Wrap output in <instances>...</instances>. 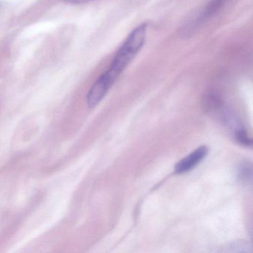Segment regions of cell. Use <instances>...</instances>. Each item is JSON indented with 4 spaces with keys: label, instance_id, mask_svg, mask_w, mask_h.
<instances>
[{
    "label": "cell",
    "instance_id": "1",
    "mask_svg": "<svg viewBox=\"0 0 253 253\" xmlns=\"http://www.w3.org/2000/svg\"><path fill=\"white\" fill-rule=\"evenodd\" d=\"M147 28V23H142L127 37L115 54L109 69L97 78L90 88V94L94 98H104L121 74L135 58L144 45Z\"/></svg>",
    "mask_w": 253,
    "mask_h": 253
},
{
    "label": "cell",
    "instance_id": "2",
    "mask_svg": "<svg viewBox=\"0 0 253 253\" xmlns=\"http://www.w3.org/2000/svg\"><path fill=\"white\" fill-rule=\"evenodd\" d=\"M207 154H208V149L206 146L198 148L176 164L174 167V171L176 174H183L191 171L204 159Z\"/></svg>",
    "mask_w": 253,
    "mask_h": 253
},
{
    "label": "cell",
    "instance_id": "3",
    "mask_svg": "<svg viewBox=\"0 0 253 253\" xmlns=\"http://www.w3.org/2000/svg\"><path fill=\"white\" fill-rule=\"evenodd\" d=\"M226 1L227 0H211L209 5L204 8V11L195 18L193 22H192L188 26L187 29L185 31L186 33L188 34L189 32H193L195 29L199 27V26H201V24H202L204 22L212 17L217 11H218L222 8Z\"/></svg>",
    "mask_w": 253,
    "mask_h": 253
},
{
    "label": "cell",
    "instance_id": "4",
    "mask_svg": "<svg viewBox=\"0 0 253 253\" xmlns=\"http://www.w3.org/2000/svg\"><path fill=\"white\" fill-rule=\"evenodd\" d=\"M252 177V166L248 163H242L238 169V177L243 181H247Z\"/></svg>",
    "mask_w": 253,
    "mask_h": 253
},
{
    "label": "cell",
    "instance_id": "5",
    "mask_svg": "<svg viewBox=\"0 0 253 253\" xmlns=\"http://www.w3.org/2000/svg\"><path fill=\"white\" fill-rule=\"evenodd\" d=\"M65 2H69V3L81 4L84 2H88L91 0H64Z\"/></svg>",
    "mask_w": 253,
    "mask_h": 253
}]
</instances>
